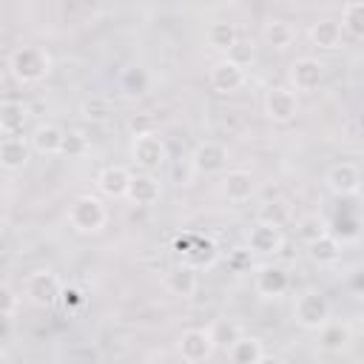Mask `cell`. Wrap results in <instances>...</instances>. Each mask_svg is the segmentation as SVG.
<instances>
[{
	"label": "cell",
	"instance_id": "8fae6325",
	"mask_svg": "<svg viewBox=\"0 0 364 364\" xmlns=\"http://www.w3.org/2000/svg\"><path fill=\"white\" fill-rule=\"evenodd\" d=\"M327 65L318 57H296L290 63V85L293 91H316L324 82Z\"/></svg>",
	"mask_w": 364,
	"mask_h": 364
},
{
	"label": "cell",
	"instance_id": "4dcf8cb0",
	"mask_svg": "<svg viewBox=\"0 0 364 364\" xmlns=\"http://www.w3.org/2000/svg\"><path fill=\"white\" fill-rule=\"evenodd\" d=\"M80 114H82V119H88V122H105L108 114H111V102H108L105 97H97V94H94V97L82 100Z\"/></svg>",
	"mask_w": 364,
	"mask_h": 364
},
{
	"label": "cell",
	"instance_id": "d6986e66",
	"mask_svg": "<svg viewBox=\"0 0 364 364\" xmlns=\"http://www.w3.org/2000/svg\"><path fill=\"white\" fill-rule=\"evenodd\" d=\"M63 136H65V131H63L57 122H40V125L31 131L28 145H31V151H37V154H43V156H57L60 148H63Z\"/></svg>",
	"mask_w": 364,
	"mask_h": 364
},
{
	"label": "cell",
	"instance_id": "e575fe53",
	"mask_svg": "<svg viewBox=\"0 0 364 364\" xmlns=\"http://www.w3.org/2000/svg\"><path fill=\"white\" fill-rule=\"evenodd\" d=\"M296 230H299V236H301L304 242H310V239H316V236H321V233H327V222H324L321 216H316V213H310V216H301V219H299V225H296Z\"/></svg>",
	"mask_w": 364,
	"mask_h": 364
},
{
	"label": "cell",
	"instance_id": "4316f807",
	"mask_svg": "<svg viewBox=\"0 0 364 364\" xmlns=\"http://www.w3.org/2000/svg\"><path fill=\"white\" fill-rule=\"evenodd\" d=\"M341 31L350 34L353 40L364 37V3L361 0H347L341 6V20H338Z\"/></svg>",
	"mask_w": 364,
	"mask_h": 364
},
{
	"label": "cell",
	"instance_id": "d4e9b609",
	"mask_svg": "<svg viewBox=\"0 0 364 364\" xmlns=\"http://www.w3.org/2000/svg\"><path fill=\"white\" fill-rule=\"evenodd\" d=\"M262 40H264V46H270V48H276V51H284V48L293 46L296 28H293L287 20H282V17H273V20H267V23L262 26Z\"/></svg>",
	"mask_w": 364,
	"mask_h": 364
},
{
	"label": "cell",
	"instance_id": "83f0119b",
	"mask_svg": "<svg viewBox=\"0 0 364 364\" xmlns=\"http://www.w3.org/2000/svg\"><path fill=\"white\" fill-rule=\"evenodd\" d=\"M205 40H208V46H210L213 51H228V48L239 40V31H236V26L228 23V20H213V23L208 26V31H205Z\"/></svg>",
	"mask_w": 364,
	"mask_h": 364
},
{
	"label": "cell",
	"instance_id": "ab89813d",
	"mask_svg": "<svg viewBox=\"0 0 364 364\" xmlns=\"http://www.w3.org/2000/svg\"><path fill=\"white\" fill-rule=\"evenodd\" d=\"M0 361H6V353H3V350H0Z\"/></svg>",
	"mask_w": 364,
	"mask_h": 364
},
{
	"label": "cell",
	"instance_id": "8992f818",
	"mask_svg": "<svg viewBox=\"0 0 364 364\" xmlns=\"http://www.w3.org/2000/svg\"><path fill=\"white\" fill-rule=\"evenodd\" d=\"M131 159L142 171H159L168 159V145L156 131H145L131 136Z\"/></svg>",
	"mask_w": 364,
	"mask_h": 364
},
{
	"label": "cell",
	"instance_id": "cb8c5ba5",
	"mask_svg": "<svg viewBox=\"0 0 364 364\" xmlns=\"http://www.w3.org/2000/svg\"><path fill=\"white\" fill-rule=\"evenodd\" d=\"M341 40H344V31H341L338 20L324 17V20H316V23L310 26V43H313L316 48L336 51V48H341Z\"/></svg>",
	"mask_w": 364,
	"mask_h": 364
},
{
	"label": "cell",
	"instance_id": "9a60e30c",
	"mask_svg": "<svg viewBox=\"0 0 364 364\" xmlns=\"http://www.w3.org/2000/svg\"><path fill=\"white\" fill-rule=\"evenodd\" d=\"M219 193H222L230 205H245V202L256 193L253 173H250V171H242V168L225 171V176L219 179Z\"/></svg>",
	"mask_w": 364,
	"mask_h": 364
},
{
	"label": "cell",
	"instance_id": "ac0fdd59",
	"mask_svg": "<svg viewBox=\"0 0 364 364\" xmlns=\"http://www.w3.org/2000/svg\"><path fill=\"white\" fill-rule=\"evenodd\" d=\"M131 171L125 165H105L100 173H97V188L102 196L108 199H125V191H128V182H131Z\"/></svg>",
	"mask_w": 364,
	"mask_h": 364
},
{
	"label": "cell",
	"instance_id": "d6a6232c",
	"mask_svg": "<svg viewBox=\"0 0 364 364\" xmlns=\"http://www.w3.org/2000/svg\"><path fill=\"white\" fill-rule=\"evenodd\" d=\"M60 154L68 156V159H74V156H85V154H88V136H82L80 131H65Z\"/></svg>",
	"mask_w": 364,
	"mask_h": 364
},
{
	"label": "cell",
	"instance_id": "7a4b0ae2",
	"mask_svg": "<svg viewBox=\"0 0 364 364\" xmlns=\"http://www.w3.org/2000/svg\"><path fill=\"white\" fill-rule=\"evenodd\" d=\"M105 222H108V210H105L102 199L94 196V193L77 196L68 208V225H71V230H77L82 236L100 233L105 228Z\"/></svg>",
	"mask_w": 364,
	"mask_h": 364
},
{
	"label": "cell",
	"instance_id": "f35d334b",
	"mask_svg": "<svg viewBox=\"0 0 364 364\" xmlns=\"http://www.w3.org/2000/svg\"><path fill=\"white\" fill-rule=\"evenodd\" d=\"M230 267H233L236 273H242L245 267H250V250H236V253L230 256Z\"/></svg>",
	"mask_w": 364,
	"mask_h": 364
},
{
	"label": "cell",
	"instance_id": "3957f363",
	"mask_svg": "<svg viewBox=\"0 0 364 364\" xmlns=\"http://www.w3.org/2000/svg\"><path fill=\"white\" fill-rule=\"evenodd\" d=\"M173 250L182 256L185 264H191L193 270H208L216 264L219 259V247L210 236H202V233H182L176 242H173Z\"/></svg>",
	"mask_w": 364,
	"mask_h": 364
},
{
	"label": "cell",
	"instance_id": "8d00e7d4",
	"mask_svg": "<svg viewBox=\"0 0 364 364\" xmlns=\"http://www.w3.org/2000/svg\"><path fill=\"white\" fill-rule=\"evenodd\" d=\"M225 57H230L233 63H239V65L245 68V63H247V60H253V46H250V43L236 40V43H233V46L225 51Z\"/></svg>",
	"mask_w": 364,
	"mask_h": 364
},
{
	"label": "cell",
	"instance_id": "ffe728a7",
	"mask_svg": "<svg viewBox=\"0 0 364 364\" xmlns=\"http://www.w3.org/2000/svg\"><path fill=\"white\" fill-rule=\"evenodd\" d=\"M316 333H318V347H321L324 353H344L347 344L353 341V330H350V324H344V321H333V318H327Z\"/></svg>",
	"mask_w": 364,
	"mask_h": 364
},
{
	"label": "cell",
	"instance_id": "4fadbf2b",
	"mask_svg": "<svg viewBox=\"0 0 364 364\" xmlns=\"http://www.w3.org/2000/svg\"><path fill=\"white\" fill-rule=\"evenodd\" d=\"M282 247H284L282 228L259 222V219H256V225H250V230H247V250L250 253H256V256H276V253H282Z\"/></svg>",
	"mask_w": 364,
	"mask_h": 364
},
{
	"label": "cell",
	"instance_id": "5b68a950",
	"mask_svg": "<svg viewBox=\"0 0 364 364\" xmlns=\"http://www.w3.org/2000/svg\"><path fill=\"white\" fill-rule=\"evenodd\" d=\"M330 313H333L330 299L321 290H304L293 304V321L301 330H318L330 318Z\"/></svg>",
	"mask_w": 364,
	"mask_h": 364
},
{
	"label": "cell",
	"instance_id": "74e56055",
	"mask_svg": "<svg viewBox=\"0 0 364 364\" xmlns=\"http://www.w3.org/2000/svg\"><path fill=\"white\" fill-rule=\"evenodd\" d=\"M128 131H131V136H136V134H145V131H154V125H151V117H145V114H139V117H131V119H128Z\"/></svg>",
	"mask_w": 364,
	"mask_h": 364
},
{
	"label": "cell",
	"instance_id": "ba28073f",
	"mask_svg": "<svg viewBox=\"0 0 364 364\" xmlns=\"http://www.w3.org/2000/svg\"><path fill=\"white\" fill-rule=\"evenodd\" d=\"M253 287L262 299H282L290 290V273L284 264H276V262L259 264L253 273Z\"/></svg>",
	"mask_w": 364,
	"mask_h": 364
},
{
	"label": "cell",
	"instance_id": "30bf717a",
	"mask_svg": "<svg viewBox=\"0 0 364 364\" xmlns=\"http://www.w3.org/2000/svg\"><path fill=\"white\" fill-rule=\"evenodd\" d=\"M228 159H230V154H228V148H225L222 142L205 139V142H199V145L193 148V154H191V168H193L196 173H202V176H210V173H222V171L228 168Z\"/></svg>",
	"mask_w": 364,
	"mask_h": 364
},
{
	"label": "cell",
	"instance_id": "7c38bea8",
	"mask_svg": "<svg viewBox=\"0 0 364 364\" xmlns=\"http://www.w3.org/2000/svg\"><path fill=\"white\" fill-rule=\"evenodd\" d=\"M245 68L239 63H233L230 57H222L210 65V74H208V82L216 94H236L242 85H245Z\"/></svg>",
	"mask_w": 364,
	"mask_h": 364
},
{
	"label": "cell",
	"instance_id": "f546056e",
	"mask_svg": "<svg viewBox=\"0 0 364 364\" xmlns=\"http://www.w3.org/2000/svg\"><path fill=\"white\" fill-rule=\"evenodd\" d=\"M256 219H259V222H267V225H276V228H284L287 219H290V208H287V202L273 199V202H264V205L259 208Z\"/></svg>",
	"mask_w": 364,
	"mask_h": 364
},
{
	"label": "cell",
	"instance_id": "44dd1931",
	"mask_svg": "<svg viewBox=\"0 0 364 364\" xmlns=\"http://www.w3.org/2000/svg\"><path fill=\"white\" fill-rule=\"evenodd\" d=\"M307 245V256H310V262H316L318 267H327V264H336L338 259H341V242L327 230V233H321V236H316V239H310V242H304Z\"/></svg>",
	"mask_w": 364,
	"mask_h": 364
},
{
	"label": "cell",
	"instance_id": "277c9868",
	"mask_svg": "<svg viewBox=\"0 0 364 364\" xmlns=\"http://www.w3.org/2000/svg\"><path fill=\"white\" fill-rule=\"evenodd\" d=\"M60 287H63V282L57 279L54 270H48V267H46V270H34V273H28L26 282H23V299H26L28 304L40 307V310H48V307L57 304Z\"/></svg>",
	"mask_w": 364,
	"mask_h": 364
},
{
	"label": "cell",
	"instance_id": "2e32d148",
	"mask_svg": "<svg viewBox=\"0 0 364 364\" xmlns=\"http://www.w3.org/2000/svg\"><path fill=\"white\" fill-rule=\"evenodd\" d=\"M159 196H162V185H159V179H156L151 171L131 176L128 191H125V199H128L131 205L151 208V205H156V202H159Z\"/></svg>",
	"mask_w": 364,
	"mask_h": 364
},
{
	"label": "cell",
	"instance_id": "836d02e7",
	"mask_svg": "<svg viewBox=\"0 0 364 364\" xmlns=\"http://www.w3.org/2000/svg\"><path fill=\"white\" fill-rule=\"evenodd\" d=\"M57 304H60L68 316H74V313L85 304V293H82L80 287H74V284H63V287H60V299H57Z\"/></svg>",
	"mask_w": 364,
	"mask_h": 364
},
{
	"label": "cell",
	"instance_id": "d590c367",
	"mask_svg": "<svg viewBox=\"0 0 364 364\" xmlns=\"http://www.w3.org/2000/svg\"><path fill=\"white\" fill-rule=\"evenodd\" d=\"M17 304H20V296H17V293H14L9 284H0V318L14 316Z\"/></svg>",
	"mask_w": 364,
	"mask_h": 364
},
{
	"label": "cell",
	"instance_id": "6da1fadb",
	"mask_svg": "<svg viewBox=\"0 0 364 364\" xmlns=\"http://www.w3.org/2000/svg\"><path fill=\"white\" fill-rule=\"evenodd\" d=\"M9 71L20 85H37L51 74V57L40 46H20L9 57Z\"/></svg>",
	"mask_w": 364,
	"mask_h": 364
},
{
	"label": "cell",
	"instance_id": "7402d4cb",
	"mask_svg": "<svg viewBox=\"0 0 364 364\" xmlns=\"http://www.w3.org/2000/svg\"><path fill=\"white\" fill-rule=\"evenodd\" d=\"M165 287L179 299H191L196 293V287H199V276H196V270L191 264L182 262V264H176V267H171L165 273Z\"/></svg>",
	"mask_w": 364,
	"mask_h": 364
},
{
	"label": "cell",
	"instance_id": "5bb4252c",
	"mask_svg": "<svg viewBox=\"0 0 364 364\" xmlns=\"http://www.w3.org/2000/svg\"><path fill=\"white\" fill-rule=\"evenodd\" d=\"M324 182L336 196H355L361 191V171L355 162H336L327 168Z\"/></svg>",
	"mask_w": 364,
	"mask_h": 364
},
{
	"label": "cell",
	"instance_id": "1f68e13d",
	"mask_svg": "<svg viewBox=\"0 0 364 364\" xmlns=\"http://www.w3.org/2000/svg\"><path fill=\"white\" fill-rule=\"evenodd\" d=\"M208 333H210V338H213V344H216V347L228 350V347L242 336V327H239L236 321H216Z\"/></svg>",
	"mask_w": 364,
	"mask_h": 364
},
{
	"label": "cell",
	"instance_id": "9c48e42d",
	"mask_svg": "<svg viewBox=\"0 0 364 364\" xmlns=\"http://www.w3.org/2000/svg\"><path fill=\"white\" fill-rule=\"evenodd\" d=\"M213 350H216V344H213L210 333L202 330V327L182 330V336H179V341H176V353H179V358L188 361V364H202V361H208V358L213 355Z\"/></svg>",
	"mask_w": 364,
	"mask_h": 364
},
{
	"label": "cell",
	"instance_id": "52a82bcc",
	"mask_svg": "<svg viewBox=\"0 0 364 364\" xmlns=\"http://www.w3.org/2000/svg\"><path fill=\"white\" fill-rule=\"evenodd\" d=\"M264 117L276 125H287L299 114V94L287 85H270L264 91Z\"/></svg>",
	"mask_w": 364,
	"mask_h": 364
},
{
	"label": "cell",
	"instance_id": "484cf974",
	"mask_svg": "<svg viewBox=\"0 0 364 364\" xmlns=\"http://www.w3.org/2000/svg\"><path fill=\"white\" fill-rule=\"evenodd\" d=\"M28 122V108L17 100H9L0 105V131L9 136V134H20Z\"/></svg>",
	"mask_w": 364,
	"mask_h": 364
},
{
	"label": "cell",
	"instance_id": "f1b7e54d",
	"mask_svg": "<svg viewBox=\"0 0 364 364\" xmlns=\"http://www.w3.org/2000/svg\"><path fill=\"white\" fill-rule=\"evenodd\" d=\"M148 85H151V77H148V71L142 65H131L119 77V91L125 97H142L148 91Z\"/></svg>",
	"mask_w": 364,
	"mask_h": 364
},
{
	"label": "cell",
	"instance_id": "e0dca14e",
	"mask_svg": "<svg viewBox=\"0 0 364 364\" xmlns=\"http://www.w3.org/2000/svg\"><path fill=\"white\" fill-rule=\"evenodd\" d=\"M31 159V145L20 134H9L0 139V168L6 171H23Z\"/></svg>",
	"mask_w": 364,
	"mask_h": 364
},
{
	"label": "cell",
	"instance_id": "603a6c76",
	"mask_svg": "<svg viewBox=\"0 0 364 364\" xmlns=\"http://www.w3.org/2000/svg\"><path fill=\"white\" fill-rule=\"evenodd\" d=\"M228 358L233 361V364H259V361H264V344H262V338H256V336H239L228 350Z\"/></svg>",
	"mask_w": 364,
	"mask_h": 364
}]
</instances>
